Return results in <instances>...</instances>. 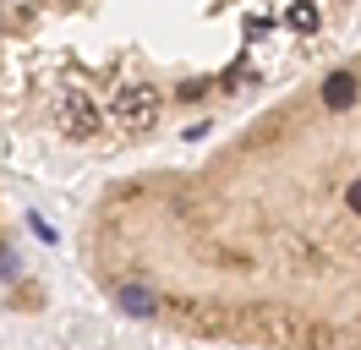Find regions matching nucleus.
I'll use <instances>...</instances> for the list:
<instances>
[{
	"instance_id": "nucleus-2",
	"label": "nucleus",
	"mask_w": 361,
	"mask_h": 350,
	"mask_svg": "<svg viewBox=\"0 0 361 350\" xmlns=\"http://www.w3.org/2000/svg\"><path fill=\"white\" fill-rule=\"evenodd\" d=\"M356 0H0V131L115 159L307 77Z\"/></svg>"
},
{
	"instance_id": "nucleus-3",
	"label": "nucleus",
	"mask_w": 361,
	"mask_h": 350,
	"mask_svg": "<svg viewBox=\"0 0 361 350\" xmlns=\"http://www.w3.org/2000/svg\"><path fill=\"white\" fill-rule=\"evenodd\" d=\"M27 284V246H23V219L0 186V312L17 306V290Z\"/></svg>"
},
{
	"instance_id": "nucleus-1",
	"label": "nucleus",
	"mask_w": 361,
	"mask_h": 350,
	"mask_svg": "<svg viewBox=\"0 0 361 350\" xmlns=\"http://www.w3.org/2000/svg\"><path fill=\"white\" fill-rule=\"evenodd\" d=\"M77 262L142 328L235 350H361V49L295 77L192 164L88 203Z\"/></svg>"
}]
</instances>
